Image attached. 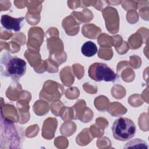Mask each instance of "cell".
<instances>
[{
	"label": "cell",
	"instance_id": "cell-3",
	"mask_svg": "<svg viewBox=\"0 0 149 149\" xmlns=\"http://www.w3.org/2000/svg\"><path fill=\"white\" fill-rule=\"evenodd\" d=\"M89 77L95 81H114L117 74L106 64L95 62L91 64L88 70Z\"/></svg>",
	"mask_w": 149,
	"mask_h": 149
},
{
	"label": "cell",
	"instance_id": "cell-2",
	"mask_svg": "<svg viewBox=\"0 0 149 149\" xmlns=\"http://www.w3.org/2000/svg\"><path fill=\"white\" fill-rule=\"evenodd\" d=\"M114 138L119 141H125L132 139L135 134L136 127L132 120L126 118H119L112 126Z\"/></svg>",
	"mask_w": 149,
	"mask_h": 149
},
{
	"label": "cell",
	"instance_id": "cell-4",
	"mask_svg": "<svg viewBox=\"0 0 149 149\" xmlns=\"http://www.w3.org/2000/svg\"><path fill=\"white\" fill-rule=\"evenodd\" d=\"M24 20V17L15 18L8 15H3L1 16V23L2 26L7 30L19 31L22 26V22Z\"/></svg>",
	"mask_w": 149,
	"mask_h": 149
},
{
	"label": "cell",
	"instance_id": "cell-5",
	"mask_svg": "<svg viewBox=\"0 0 149 149\" xmlns=\"http://www.w3.org/2000/svg\"><path fill=\"white\" fill-rule=\"evenodd\" d=\"M97 47L95 43L91 41L85 42L81 48L82 54L86 57H91L97 52Z\"/></svg>",
	"mask_w": 149,
	"mask_h": 149
},
{
	"label": "cell",
	"instance_id": "cell-1",
	"mask_svg": "<svg viewBox=\"0 0 149 149\" xmlns=\"http://www.w3.org/2000/svg\"><path fill=\"white\" fill-rule=\"evenodd\" d=\"M1 73L2 76L18 80L26 72V62L23 59L4 53L1 58Z\"/></svg>",
	"mask_w": 149,
	"mask_h": 149
}]
</instances>
